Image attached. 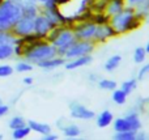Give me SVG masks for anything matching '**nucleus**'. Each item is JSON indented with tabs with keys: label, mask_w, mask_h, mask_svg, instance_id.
<instances>
[{
	"label": "nucleus",
	"mask_w": 149,
	"mask_h": 140,
	"mask_svg": "<svg viewBox=\"0 0 149 140\" xmlns=\"http://www.w3.org/2000/svg\"><path fill=\"white\" fill-rule=\"evenodd\" d=\"M56 49L51 43L46 42L45 39L38 38L33 42H29L28 46L24 50V56L26 58L29 63H37L38 64L42 60L50 59L56 56Z\"/></svg>",
	"instance_id": "obj_1"
},
{
	"label": "nucleus",
	"mask_w": 149,
	"mask_h": 140,
	"mask_svg": "<svg viewBox=\"0 0 149 140\" xmlns=\"http://www.w3.org/2000/svg\"><path fill=\"white\" fill-rule=\"evenodd\" d=\"M111 28L115 30V33H124L131 29H135L139 26L137 15L134 8H123L120 12L115 13L110 21Z\"/></svg>",
	"instance_id": "obj_2"
},
{
	"label": "nucleus",
	"mask_w": 149,
	"mask_h": 140,
	"mask_svg": "<svg viewBox=\"0 0 149 140\" xmlns=\"http://www.w3.org/2000/svg\"><path fill=\"white\" fill-rule=\"evenodd\" d=\"M22 16V9L16 1L4 0L0 4V31L9 30Z\"/></svg>",
	"instance_id": "obj_3"
},
{
	"label": "nucleus",
	"mask_w": 149,
	"mask_h": 140,
	"mask_svg": "<svg viewBox=\"0 0 149 140\" xmlns=\"http://www.w3.org/2000/svg\"><path fill=\"white\" fill-rule=\"evenodd\" d=\"M74 41H76V38H74L72 28H67V26H64V28L60 30V33L51 41V45L56 49L58 55H62L63 56L64 51L73 43Z\"/></svg>",
	"instance_id": "obj_4"
},
{
	"label": "nucleus",
	"mask_w": 149,
	"mask_h": 140,
	"mask_svg": "<svg viewBox=\"0 0 149 140\" xmlns=\"http://www.w3.org/2000/svg\"><path fill=\"white\" fill-rule=\"evenodd\" d=\"M93 50H94V45H93L92 41H79V39H76L64 51L63 58L71 60V59H74V58L82 56V55L90 54Z\"/></svg>",
	"instance_id": "obj_5"
},
{
	"label": "nucleus",
	"mask_w": 149,
	"mask_h": 140,
	"mask_svg": "<svg viewBox=\"0 0 149 140\" xmlns=\"http://www.w3.org/2000/svg\"><path fill=\"white\" fill-rule=\"evenodd\" d=\"M114 128H115L116 132H122V131L139 132L140 128H141V122H140L139 115L136 113H131L126 117L118 118V119L114 120Z\"/></svg>",
	"instance_id": "obj_6"
},
{
	"label": "nucleus",
	"mask_w": 149,
	"mask_h": 140,
	"mask_svg": "<svg viewBox=\"0 0 149 140\" xmlns=\"http://www.w3.org/2000/svg\"><path fill=\"white\" fill-rule=\"evenodd\" d=\"M95 25L93 21H84L79 25L72 26V30L74 34V38L79 41H92L95 33Z\"/></svg>",
	"instance_id": "obj_7"
},
{
	"label": "nucleus",
	"mask_w": 149,
	"mask_h": 140,
	"mask_svg": "<svg viewBox=\"0 0 149 140\" xmlns=\"http://www.w3.org/2000/svg\"><path fill=\"white\" fill-rule=\"evenodd\" d=\"M15 36L17 37H26L29 34L34 33V18L29 16H21L16 24L12 26Z\"/></svg>",
	"instance_id": "obj_8"
},
{
	"label": "nucleus",
	"mask_w": 149,
	"mask_h": 140,
	"mask_svg": "<svg viewBox=\"0 0 149 140\" xmlns=\"http://www.w3.org/2000/svg\"><path fill=\"white\" fill-rule=\"evenodd\" d=\"M52 28L54 25L50 22V20L45 15H37L34 17V33L37 37L45 39Z\"/></svg>",
	"instance_id": "obj_9"
},
{
	"label": "nucleus",
	"mask_w": 149,
	"mask_h": 140,
	"mask_svg": "<svg viewBox=\"0 0 149 140\" xmlns=\"http://www.w3.org/2000/svg\"><path fill=\"white\" fill-rule=\"evenodd\" d=\"M71 115L73 118H76V119H82V120H90L95 117L94 111L89 110L84 105L77 104V102L71 104Z\"/></svg>",
	"instance_id": "obj_10"
},
{
	"label": "nucleus",
	"mask_w": 149,
	"mask_h": 140,
	"mask_svg": "<svg viewBox=\"0 0 149 140\" xmlns=\"http://www.w3.org/2000/svg\"><path fill=\"white\" fill-rule=\"evenodd\" d=\"M115 36V30L111 28L110 24H101V25H97L95 28V33H94V37L93 39L97 42H103L106 41L107 38L110 37H114Z\"/></svg>",
	"instance_id": "obj_11"
},
{
	"label": "nucleus",
	"mask_w": 149,
	"mask_h": 140,
	"mask_svg": "<svg viewBox=\"0 0 149 140\" xmlns=\"http://www.w3.org/2000/svg\"><path fill=\"white\" fill-rule=\"evenodd\" d=\"M92 62V56L90 54L88 55H82V56H79V58H74V59H71L65 63V68L67 70H76L79 67H84V65L89 64Z\"/></svg>",
	"instance_id": "obj_12"
},
{
	"label": "nucleus",
	"mask_w": 149,
	"mask_h": 140,
	"mask_svg": "<svg viewBox=\"0 0 149 140\" xmlns=\"http://www.w3.org/2000/svg\"><path fill=\"white\" fill-rule=\"evenodd\" d=\"M64 62H65V59L63 56H54V58H50V59L42 60V62H39L37 65L41 67L42 70H54V68L64 64Z\"/></svg>",
	"instance_id": "obj_13"
},
{
	"label": "nucleus",
	"mask_w": 149,
	"mask_h": 140,
	"mask_svg": "<svg viewBox=\"0 0 149 140\" xmlns=\"http://www.w3.org/2000/svg\"><path fill=\"white\" fill-rule=\"evenodd\" d=\"M114 120V115L110 110H105L97 117V126L100 128H105L107 126H110Z\"/></svg>",
	"instance_id": "obj_14"
},
{
	"label": "nucleus",
	"mask_w": 149,
	"mask_h": 140,
	"mask_svg": "<svg viewBox=\"0 0 149 140\" xmlns=\"http://www.w3.org/2000/svg\"><path fill=\"white\" fill-rule=\"evenodd\" d=\"M123 8H124L123 0H109L107 4H106L105 10L107 16H114L115 13L120 12Z\"/></svg>",
	"instance_id": "obj_15"
},
{
	"label": "nucleus",
	"mask_w": 149,
	"mask_h": 140,
	"mask_svg": "<svg viewBox=\"0 0 149 140\" xmlns=\"http://www.w3.org/2000/svg\"><path fill=\"white\" fill-rule=\"evenodd\" d=\"M28 126L30 127V130L36 131L38 134H42V135H46L51 131L49 125H45V123H39V122H36V120H29Z\"/></svg>",
	"instance_id": "obj_16"
},
{
	"label": "nucleus",
	"mask_w": 149,
	"mask_h": 140,
	"mask_svg": "<svg viewBox=\"0 0 149 140\" xmlns=\"http://www.w3.org/2000/svg\"><path fill=\"white\" fill-rule=\"evenodd\" d=\"M120 62H122L120 55H113V56H110L107 60H106L105 67L103 68H105L107 72H113V71H115L116 68L120 65Z\"/></svg>",
	"instance_id": "obj_17"
},
{
	"label": "nucleus",
	"mask_w": 149,
	"mask_h": 140,
	"mask_svg": "<svg viewBox=\"0 0 149 140\" xmlns=\"http://www.w3.org/2000/svg\"><path fill=\"white\" fill-rule=\"evenodd\" d=\"M18 43V38L15 34L8 33L7 30L0 31V45H17Z\"/></svg>",
	"instance_id": "obj_18"
},
{
	"label": "nucleus",
	"mask_w": 149,
	"mask_h": 140,
	"mask_svg": "<svg viewBox=\"0 0 149 140\" xmlns=\"http://www.w3.org/2000/svg\"><path fill=\"white\" fill-rule=\"evenodd\" d=\"M63 134L68 138H77L80 135V127L76 125H65L62 127Z\"/></svg>",
	"instance_id": "obj_19"
},
{
	"label": "nucleus",
	"mask_w": 149,
	"mask_h": 140,
	"mask_svg": "<svg viewBox=\"0 0 149 140\" xmlns=\"http://www.w3.org/2000/svg\"><path fill=\"white\" fill-rule=\"evenodd\" d=\"M15 52L13 45H0V60H4L10 58Z\"/></svg>",
	"instance_id": "obj_20"
},
{
	"label": "nucleus",
	"mask_w": 149,
	"mask_h": 140,
	"mask_svg": "<svg viewBox=\"0 0 149 140\" xmlns=\"http://www.w3.org/2000/svg\"><path fill=\"white\" fill-rule=\"evenodd\" d=\"M114 93H113V101L115 102L116 105H124L127 101V96L128 94H126L122 89H114Z\"/></svg>",
	"instance_id": "obj_21"
},
{
	"label": "nucleus",
	"mask_w": 149,
	"mask_h": 140,
	"mask_svg": "<svg viewBox=\"0 0 149 140\" xmlns=\"http://www.w3.org/2000/svg\"><path fill=\"white\" fill-rule=\"evenodd\" d=\"M30 127L29 126H22V127H20V128H16V130H13V134H12V136H13V139H24V138H26V136L30 134Z\"/></svg>",
	"instance_id": "obj_22"
},
{
	"label": "nucleus",
	"mask_w": 149,
	"mask_h": 140,
	"mask_svg": "<svg viewBox=\"0 0 149 140\" xmlns=\"http://www.w3.org/2000/svg\"><path fill=\"white\" fill-rule=\"evenodd\" d=\"M145 58H147V51H145L144 47H137L134 52V60L137 64H141L145 62Z\"/></svg>",
	"instance_id": "obj_23"
},
{
	"label": "nucleus",
	"mask_w": 149,
	"mask_h": 140,
	"mask_svg": "<svg viewBox=\"0 0 149 140\" xmlns=\"http://www.w3.org/2000/svg\"><path fill=\"white\" fill-rule=\"evenodd\" d=\"M98 86L103 91H114L116 89V83L114 80H110V79H103V80H100L98 81Z\"/></svg>",
	"instance_id": "obj_24"
},
{
	"label": "nucleus",
	"mask_w": 149,
	"mask_h": 140,
	"mask_svg": "<svg viewBox=\"0 0 149 140\" xmlns=\"http://www.w3.org/2000/svg\"><path fill=\"white\" fill-rule=\"evenodd\" d=\"M136 80L135 79H130V80H127V81H124L123 84H122V91L124 92L126 94H131L132 92L136 89Z\"/></svg>",
	"instance_id": "obj_25"
},
{
	"label": "nucleus",
	"mask_w": 149,
	"mask_h": 140,
	"mask_svg": "<svg viewBox=\"0 0 149 140\" xmlns=\"http://www.w3.org/2000/svg\"><path fill=\"white\" fill-rule=\"evenodd\" d=\"M115 139H118V140H135V139H137V132H134V131H122V132H116Z\"/></svg>",
	"instance_id": "obj_26"
},
{
	"label": "nucleus",
	"mask_w": 149,
	"mask_h": 140,
	"mask_svg": "<svg viewBox=\"0 0 149 140\" xmlns=\"http://www.w3.org/2000/svg\"><path fill=\"white\" fill-rule=\"evenodd\" d=\"M26 122L25 119H24L22 117H13L12 119L9 120V127L12 128V130H16V128H20L22 127V126H25Z\"/></svg>",
	"instance_id": "obj_27"
},
{
	"label": "nucleus",
	"mask_w": 149,
	"mask_h": 140,
	"mask_svg": "<svg viewBox=\"0 0 149 140\" xmlns=\"http://www.w3.org/2000/svg\"><path fill=\"white\" fill-rule=\"evenodd\" d=\"M16 70H17L18 72H29V71L33 70V65L29 62H20L16 65Z\"/></svg>",
	"instance_id": "obj_28"
},
{
	"label": "nucleus",
	"mask_w": 149,
	"mask_h": 140,
	"mask_svg": "<svg viewBox=\"0 0 149 140\" xmlns=\"http://www.w3.org/2000/svg\"><path fill=\"white\" fill-rule=\"evenodd\" d=\"M13 73V68L8 64L0 65V77H8Z\"/></svg>",
	"instance_id": "obj_29"
},
{
	"label": "nucleus",
	"mask_w": 149,
	"mask_h": 140,
	"mask_svg": "<svg viewBox=\"0 0 149 140\" xmlns=\"http://www.w3.org/2000/svg\"><path fill=\"white\" fill-rule=\"evenodd\" d=\"M148 72H149V63L148 64H145V65H143L141 70L139 71V79H144L145 75H147Z\"/></svg>",
	"instance_id": "obj_30"
},
{
	"label": "nucleus",
	"mask_w": 149,
	"mask_h": 140,
	"mask_svg": "<svg viewBox=\"0 0 149 140\" xmlns=\"http://www.w3.org/2000/svg\"><path fill=\"white\" fill-rule=\"evenodd\" d=\"M8 113V106L7 105H1L0 104V117H3L4 114H7Z\"/></svg>",
	"instance_id": "obj_31"
},
{
	"label": "nucleus",
	"mask_w": 149,
	"mask_h": 140,
	"mask_svg": "<svg viewBox=\"0 0 149 140\" xmlns=\"http://www.w3.org/2000/svg\"><path fill=\"white\" fill-rule=\"evenodd\" d=\"M45 140H56L58 139V136L56 135H54V134H46V135H45V138H43Z\"/></svg>",
	"instance_id": "obj_32"
},
{
	"label": "nucleus",
	"mask_w": 149,
	"mask_h": 140,
	"mask_svg": "<svg viewBox=\"0 0 149 140\" xmlns=\"http://www.w3.org/2000/svg\"><path fill=\"white\" fill-rule=\"evenodd\" d=\"M128 1L130 5H136V4H140L141 1H144V0H127Z\"/></svg>",
	"instance_id": "obj_33"
},
{
	"label": "nucleus",
	"mask_w": 149,
	"mask_h": 140,
	"mask_svg": "<svg viewBox=\"0 0 149 140\" xmlns=\"http://www.w3.org/2000/svg\"><path fill=\"white\" fill-rule=\"evenodd\" d=\"M24 84H26V85H31V84H33V79L31 77H25L24 79Z\"/></svg>",
	"instance_id": "obj_34"
},
{
	"label": "nucleus",
	"mask_w": 149,
	"mask_h": 140,
	"mask_svg": "<svg viewBox=\"0 0 149 140\" xmlns=\"http://www.w3.org/2000/svg\"><path fill=\"white\" fill-rule=\"evenodd\" d=\"M37 1H39L41 4H45V3H49V1H54V0H37Z\"/></svg>",
	"instance_id": "obj_35"
},
{
	"label": "nucleus",
	"mask_w": 149,
	"mask_h": 140,
	"mask_svg": "<svg viewBox=\"0 0 149 140\" xmlns=\"http://www.w3.org/2000/svg\"><path fill=\"white\" fill-rule=\"evenodd\" d=\"M145 51H147V54H149V42L147 43V46H145Z\"/></svg>",
	"instance_id": "obj_36"
},
{
	"label": "nucleus",
	"mask_w": 149,
	"mask_h": 140,
	"mask_svg": "<svg viewBox=\"0 0 149 140\" xmlns=\"http://www.w3.org/2000/svg\"><path fill=\"white\" fill-rule=\"evenodd\" d=\"M144 102H149V98H147V100H144Z\"/></svg>",
	"instance_id": "obj_37"
},
{
	"label": "nucleus",
	"mask_w": 149,
	"mask_h": 140,
	"mask_svg": "<svg viewBox=\"0 0 149 140\" xmlns=\"http://www.w3.org/2000/svg\"><path fill=\"white\" fill-rule=\"evenodd\" d=\"M3 1H4V0H0V4H1V3H3Z\"/></svg>",
	"instance_id": "obj_38"
},
{
	"label": "nucleus",
	"mask_w": 149,
	"mask_h": 140,
	"mask_svg": "<svg viewBox=\"0 0 149 140\" xmlns=\"http://www.w3.org/2000/svg\"><path fill=\"white\" fill-rule=\"evenodd\" d=\"M1 138H3V135H0V139H1Z\"/></svg>",
	"instance_id": "obj_39"
},
{
	"label": "nucleus",
	"mask_w": 149,
	"mask_h": 140,
	"mask_svg": "<svg viewBox=\"0 0 149 140\" xmlns=\"http://www.w3.org/2000/svg\"><path fill=\"white\" fill-rule=\"evenodd\" d=\"M12 1H17V0H12Z\"/></svg>",
	"instance_id": "obj_40"
},
{
	"label": "nucleus",
	"mask_w": 149,
	"mask_h": 140,
	"mask_svg": "<svg viewBox=\"0 0 149 140\" xmlns=\"http://www.w3.org/2000/svg\"><path fill=\"white\" fill-rule=\"evenodd\" d=\"M0 104H1V101H0Z\"/></svg>",
	"instance_id": "obj_41"
}]
</instances>
